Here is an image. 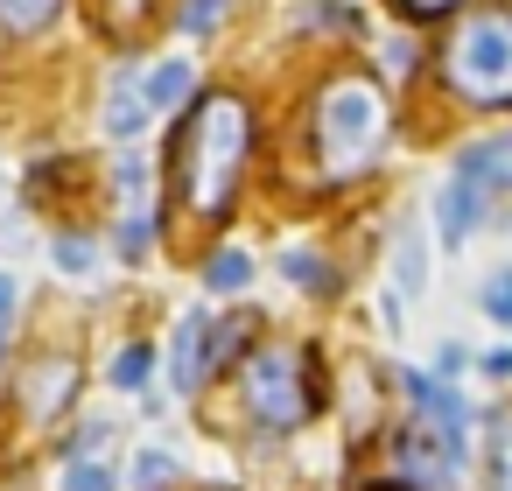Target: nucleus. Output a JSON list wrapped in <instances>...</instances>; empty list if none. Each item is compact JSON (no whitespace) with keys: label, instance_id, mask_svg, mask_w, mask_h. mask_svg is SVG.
<instances>
[{"label":"nucleus","instance_id":"nucleus-10","mask_svg":"<svg viewBox=\"0 0 512 491\" xmlns=\"http://www.w3.org/2000/svg\"><path fill=\"white\" fill-rule=\"evenodd\" d=\"M393 288H400L407 302L428 288V246H421V232H414V225L393 239Z\"/></svg>","mask_w":512,"mask_h":491},{"label":"nucleus","instance_id":"nucleus-14","mask_svg":"<svg viewBox=\"0 0 512 491\" xmlns=\"http://www.w3.org/2000/svg\"><path fill=\"white\" fill-rule=\"evenodd\" d=\"M148 358H155L148 344H127V351H120V358L106 365V379H113L120 393H141V386H148Z\"/></svg>","mask_w":512,"mask_h":491},{"label":"nucleus","instance_id":"nucleus-29","mask_svg":"<svg viewBox=\"0 0 512 491\" xmlns=\"http://www.w3.org/2000/svg\"><path fill=\"white\" fill-rule=\"evenodd\" d=\"M372 491H393V484H372Z\"/></svg>","mask_w":512,"mask_h":491},{"label":"nucleus","instance_id":"nucleus-26","mask_svg":"<svg viewBox=\"0 0 512 491\" xmlns=\"http://www.w3.org/2000/svg\"><path fill=\"white\" fill-rule=\"evenodd\" d=\"M484 372H491V379H512V344H498V351H484Z\"/></svg>","mask_w":512,"mask_h":491},{"label":"nucleus","instance_id":"nucleus-24","mask_svg":"<svg viewBox=\"0 0 512 491\" xmlns=\"http://www.w3.org/2000/svg\"><path fill=\"white\" fill-rule=\"evenodd\" d=\"M15 302H22L15 274H0V344H8V330H15Z\"/></svg>","mask_w":512,"mask_h":491},{"label":"nucleus","instance_id":"nucleus-20","mask_svg":"<svg viewBox=\"0 0 512 491\" xmlns=\"http://www.w3.org/2000/svg\"><path fill=\"white\" fill-rule=\"evenodd\" d=\"M225 22V0H183V15H176V29H190V36H211Z\"/></svg>","mask_w":512,"mask_h":491},{"label":"nucleus","instance_id":"nucleus-4","mask_svg":"<svg viewBox=\"0 0 512 491\" xmlns=\"http://www.w3.org/2000/svg\"><path fill=\"white\" fill-rule=\"evenodd\" d=\"M239 393L260 428H302L316 414V379H309V358L295 351H253L239 372Z\"/></svg>","mask_w":512,"mask_h":491},{"label":"nucleus","instance_id":"nucleus-28","mask_svg":"<svg viewBox=\"0 0 512 491\" xmlns=\"http://www.w3.org/2000/svg\"><path fill=\"white\" fill-rule=\"evenodd\" d=\"M386 64L393 71H414V43H386Z\"/></svg>","mask_w":512,"mask_h":491},{"label":"nucleus","instance_id":"nucleus-7","mask_svg":"<svg viewBox=\"0 0 512 491\" xmlns=\"http://www.w3.org/2000/svg\"><path fill=\"white\" fill-rule=\"evenodd\" d=\"M435 225H442V246H463V239L484 225V190H470V183H449V190L435 197Z\"/></svg>","mask_w":512,"mask_h":491},{"label":"nucleus","instance_id":"nucleus-25","mask_svg":"<svg viewBox=\"0 0 512 491\" xmlns=\"http://www.w3.org/2000/svg\"><path fill=\"white\" fill-rule=\"evenodd\" d=\"M498 491H512V421L498 428Z\"/></svg>","mask_w":512,"mask_h":491},{"label":"nucleus","instance_id":"nucleus-22","mask_svg":"<svg viewBox=\"0 0 512 491\" xmlns=\"http://www.w3.org/2000/svg\"><path fill=\"white\" fill-rule=\"evenodd\" d=\"M57 267H64V274H92V239H78V232L57 239Z\"/></svg>","mask_w":512,"mask_h":491},{"label":"nucleus","instance_id":"nucleus-18","mask_svg":"<svg viewBox=\"0 0 512 491\" xmlns=\"http://www.w3.org/2000/svg\"><path fill=\"white\" fill-rule=\"evenodd\" d=\"M141 197H148V162L134 155V141H127V162H120V204L127 211H141Z\"/></svg>","mask_w":512,"mask_h":491},{"label":"nucleus","instance_id":"nucleus-3","mask_svg":"<svg viewBox=\"0 0 512 491\" xmlns=\"http://www.w3.org/2000/svg\"><path fill=\"white\" fill-rule=\"evenodd\" d=\"M442 78L470 106H512V15H470L442 43Z\"/></svg>","mask_w":512,"mask_h":491},{"label":"nucleus","instance_id":"nucleus-6","mask_svg":"<svg viewBox=\"0 0 512 491\" xmlns=\"http://www.w3.org/2000/svg\"><path fill=\"white\" fill-rule=\"evenodd\" d=\"M456 183H470V190H512V134H484V141H470L463 155H456Z\"/></svg>","mask_w":512,"mask_h":491},{"label":"nucleus","instance_id":"nucleus-5","mask_svg":"<svg viewBox=\"0 0 512 491\" xmlns=\"http://www.w3.org/2000/svg\"><path fill=\"white\" fill-rule=\"evenodd\" d=\"M211 372H218V365H211V316L190 309V316L176 323V337H169V379H176V393H197Z\"/></svg>","mask_w":512,"mask_h":491},{"label":"nucleus","instance_id":"nucleus-19","mask_svg":"<svg viewBox=\"0 0 512 491\" xmlns=\"http://www.w3.org/2000/svg\"><path fill=\"white\" fill-rule=\"evenodd\" d=\"M148 239H155V225L134 211V218H120V232H113V246H120V260H148Z\"/></svg>","mask_w":512,"mask_h":491},{"label":"nucleus","instance_id":"nucleus-2","mask_svg":"<svg viewBox=\"0 0 512 491\" xmlns=\"http://www.w3.org/2000/svg\"><path fill=\"white\" fill-rule=\"evenodd\" d=\"M386 148V99L365 85V78H337L323 99H316V162L330 183L344 176H365Z\"/></svg>","mask_w":512,"mask_h":491},{"label":"nucleus","instance_id":"nucleus-13","mask_svg":"<svg viewBox=\"0 0 512 491\" xmlns=\"http://www.w3.org/2000/svg\"><path fill=\"white\" fill-rule=\"evenodd\" d=\"M281 274L302 281V288H316V295H330V267H323L309 246H288V253H281Z\"/></svg>","mask_w":512,"mask_h":491},{"label":"nucleus","instance_id":"nucleus-17","mask_svg":"<svg viewBox=\"0 0 512 491\" xmlns=\"http://www.w3.org/2000/svg\"><path fill=\"white\" fill-rule=\"evenodd\" d=\"M64 491H120V477H113L106 463H85V456H71V470H64Z\"/></svg>","mask_w":512,"mask_h":491},{"label":"nucleus","instance_id":"nucleus-21","mask_svg":"<svg viewBox=\"0 0 512 491\" xmlns=\"http://www.w3.org/2000/svg\"><path fill=\"white\" fill-rule=\"evenodd\" d=\"M64 386H71V365H50V372L36 379V421L57 414V393H64Z\"/></svg>","mask_w":512,"mask_h":491},{"label":"nucleus","instance_id":"nucleus-11","mask_svg":"<svg viewBox=\"0 0 512 491\" xmlns=\"http://www.w3.org/2000/svg\"><path fill=\"white\" fill-rule=\"evenodd\" d=\"M204 281H211L218 295L246 288V281H253V253H246V246H218V253H211V267H204Z\"/></svg>","mask_w":512,"mask_h":491},{"label":"nucleus","instance_id":"nucleus-12","mask_svg":"<svg viewBox=\"0 0 512 491\" xmlns=\"http://www.w3.org/2000/svg\"><path fill=\"white\" fill-rule=\"evenodd\" d=\"M57 8H64V0H0V29L36 36V29H50V22H57Z\"/></svg>","mask_w":512,"mask_h":491},{"label":"nucleus","instance_id":"nucleus-1","mask_svg":"<svg viewBox=\"0 0 512 491\" xmlns=\"http://www.w3.org/2000/svg\"><path fill=\"white\" fill-rule=\"evenodd\" d=\"M246 148H253V113L232 92H204L190 106V127L176 134V183H183L190 211L218 218L232 204L239 169H246Z\"/></svg>","mask_w":512,"mask_h":491},{"label":"nucleus","instance_id":"nucleus-27","mask_svg":"<svg viewBox=\"0 0 512 491\" xmlns=\"http://www.w3.org/2000/svg\"><path fill=\"white\" fill-rule=\"evenodd\" d=\"M400 8H407V15H449L456 0H400Z\"/></svg>","mask_w":512,"mask_h":491},{"label":"nucleus","instance_id":"nucleus-9","mask_svg":"<svg viewBox=\"0 0 512 491\" xmlns=\"http://www.w3.org/2000/svg\"><path fill=\"white\" fill-rule=\"evenodd\" d=\"M141 127H148V99H141V85L113 78V92H106V134L127 148V141H141Z\"/></svg>","mask_w":512,"mask_h":491},{"label":"nucleus","instance_id":"nucleus-16","mask_svg":"<svg viewBox=\"0 0 512 491\" xmlns=\"http://www.w3.org/2000/svg\"><path fill=\"white\" fill-rule=\"evenodd\" d=\"M477 302H484V316H491L498 330H512V267H498V274L484 281V295H477Z\"/></svg>","mask_w":512,"mask_h":491},{"label":"nucleus","instance_id":"nucleus-8","mask_svg":"<svg viewBox=\"0 0 512 491\" xmlns=\"http://www.w3.org/2000/svg\"><path fill=\"white\" fill-rule=\"evenodd\" d=\"M197 92V71L183 64V57H169V64H155L148 71V85H141V99H148V113H183V99Z\"/></svg>","mask_w":512,"mask_h":491},{"label":"nucleus","instance_id":"nucleus-23","mask_svg":"<svg viewBox=\"0 0 512 491\" xmlns=\"http://www.w3.org/2000/svg\"><path fill=\"white\" fill-rule=\"evenodd\" d=\"M463 372H470V351L463 344H442L435 351V379H463Z\"/></svg>","mask_w":512,"mask_h":491},{"label":"nucleus","instance_id":"nucleus-15","mask_svg":"<svg viewBox=\"0 0 512 491\" xmlns=\"http://www.w3.org/2000/svg\"><path fill=\"white\" fill-rule=\"evenodd\" d=\"M127 477H134V491H162V484L176 477V456H169V449H141V456L127 463Z\"/></svg>","mask_w":512,"mask_h":491}]
</instances>
